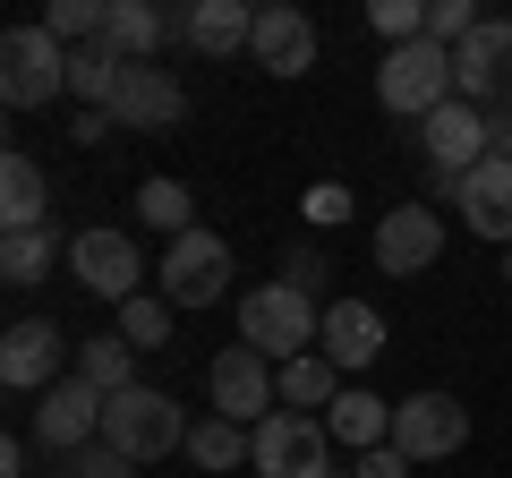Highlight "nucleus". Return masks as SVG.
Masks as SVG:
<instances>
[{
    "mask_svg": "<svg viewBox=\"0 0 512 478\" xmlns=\"http://www.w3.org/2000/svg\"><path fill=\"white\" fill-rule=\"evenodd\" d=\"M478 26H487V18H478L470 0H427V43H444V52H461Z\"/></svg>",
    "mask_w": 512,
    "mask_h": 478,
    "instance_id": "nucleus-31",
    "label": "nucleus"
},
{
    "mask_svg": "<svg viewBox=\"0 0 512 478\" xmlns=\"http://www.w3.org/2000/svg\"><path fill=\"white\" fill-rule=\"evenodd\" d=\"M325 274H333V265L316 257V248H291V257H282V282H291V291H308V299L325 291Z\"/></svg>",
    "mask_w": 512,
    "mask_h": 478,
    "instance_id": "nucleus-34",
    "label": "nucleus"
},
{
    "mask_svg": "<svg viewBox=\"0 0 512 478\" xmlns=\"http://www.w3.org/2000/svg\"><path fill=\"white\" fill-rule=\"evenodd\" d=\"M453 86H461V103H478V111H512V18H487L453 52Z\"/></svg>",
    "mask_w": 512,
    "mask_h": 478,
    "instance_id": "nucleus-8",
    "label": "nucleus"
},
{
    "mask_svg": "<svg viewBox=\"0 0 512 478\" xmlns=\"http://www.w3.org/2000/svg\"><path fill=\"white\" fill-rule=\"evenodd\" d=\"M325 453H333V427L308 419V410H274V419H256V444H248L256 478H333Z\"/></svg>",
    "mask_w": 512,
    "mask_h": 478,
    "instance_id": "nucleus-5",
    "label": "nucleus"
},
{
    "mask_svg": "<svg viewBox=\"0 0 512 478\" xmlns=\"http://www.w3.org/2000/svg\"><path fill=\"white\" fill-rule=\"evenodd\" d=\"M137 222H154L163 239H188L197 231V197H188L180 180H146L137 188Z\"/></svg>",
    "mask_w": 512,
    "mask_h": 478,
    "instance_id": "nucleus-27",
    "label": "nucleus"
},
{
    "mask_svg": "<svg viewBox=\"0 0 512 478\" xmlns=\"http://www.w3.org/2000/svg\"><path fill=\"white\" fill-rule=\"evenodd\" d=\"M60 325L52 316H18V325L0 333V385L9 393H52L60 385Z\"/></svg>",
    "mask_w": 512,
    "mask_h": 478,
    "instance_id": "nucleus-13",
    "label": "nucleus"
},
{
    "mask_svg": "<svg viewBox=\"0 0 512 478\" xmlns=\"http://www.w3.org/2000/svg\"><path fill=\"white\" fill-rule=\"evenodd\" d=\"M103 444H111V453H128V461H163V453H180V444H188V419H180L171 393L128 385V393H111V402H103Z\"/></svg>",
    "mask_w": 512,
    "mask_h": 478,
    "instance_id": "nucleus-3",
    "label": "nucleus"
},
{
    "mask_svg": "<svg viewBox=\"0 0 512 478\" xmlns=\"http://www.w3.org/2000/svg\"><path fill=\"white\" fill-rule=\"evenodd\" d=\"M52 94H69V43L52 26H9V43H0V103L35 111Z\"/></svg>",
    "mask_w": 512,
    "mask_h": 478,
    "instance_id": "nucleus-4",
    "label": "nucleus"
},
{
    "mask_svg": "<svg viewBox=\"0 0 512 478\" xmlns=\"http://www.w3.org/2000/svg\"><path fill=\"white\" fill-rule=\"evenodd\" d=\"M299 214H308V222H325V231H333V222H350V188H342V180H316L308 197H299Z\"/></svg>",
    "mask_w": 512,
    "mask_h": 478,
    "instance_id": "nucleus-32",
    "label": "nucleus"
},
{
    "mask_svg": "<svg viewBox=\"0 0 512 478\" xmlns=\"http://www.w3.org/2000/svg\"><path fill=\"white\" fill-rule=\"evenodd\" d=\"M419 146H427V171H478V163H487V111L453 94L444 111L419 120Z\"/></svg>",
    "mask_w": 512,
    "mask_h": 478,
    "instance_id": "nucleus-15",
    "label": "nucleus"
},
{
    "mask_svg": "<svg viewBox=\"0 0 512 478\" xmlns=\"http://www.w3.org/2000/svg\"><path fill=\"white\" fill-rule=\"evenodd\" d=\"M0 231H52V180H43L35 154L0 163Z\"/></svg>",
    "mask_w": 512,
    "mask_h": 478,
    "instance_id": "nucleus-21",
    "label": "nucleus"
},
{
    "mask_svg": "<svg viewBox=\"0 0 512 478\" xmlns=\"http://www.w3.org/2000/svg\"><path fill=\"white\" fill-rule=\"evenodd\" d=\"M52 257H60L52 231H9V239H0V282H18V291H26V282L52 274Z\"/></svg>",
    "mask_w": 512,
    "mask_h": 478,
    "instance_id": "nucleus-28",
    "label": "nucleus"
},
{
    "mask_svg": "<svg viewBox=\"0 0 512 478\" xmlns=\"http://www.w3.org/2000/svg\"><path fill=\"white\" fill-rule=\"evenodd\" d=\"M504 282H512V248H504Z\"/></svg>",
    "mask_w": 512,
    "mask_h": 478,
    "instance_id": "nucleus-38",
    "label": "nucleus"
},
{
    "mask_svg": "<svg viewBox=\"0 0 512 478\" xmlns=\"http://www.w3.org/2000/svg\"><path fill=\"white\" fill-rule=\"evenodd\" d=\"M461 222H470L478 239H504L512 248V163L504 154H487L478 171H461Z\"/></svg>",
    "mask_w": 512,
    "mask_h": 478,
    "instance_id": "nucleus-19",
    "label": "nucleus"
},
{
    "mask_svg": "<svg viewBox=\"0 0 512 478\" xmlns=\"http://www.w3.org/2000/svg\"><path fill=\"white\" fill-rule=\"evenodd\" d=\"M453 52L444 43H402V52H384V69H376V103L393 111V120H427V111H444L453 103Z\"/></svg>",
    "mask_w": 512,
    "mask_h": 478,
    "instance_id": "nucleus-2",
    "label": "nucleus"
},
{
    "mask_svg": "<svg viewBox=\"0 0 512 478\" xmlns=\"http://www.w3.org/2000/svg\"><path fill=\"white\" fill-rule=\"evenodd\" d=\"M69 274L86 282L94 299H137V282H146V257H137V239L128 231H77L69 239Z\"/></svg>",
    "mask_w": 512,
    "mask_h": 478,
    "instance_id": "nucleus-9",
    "label": "nucleus"
},
{
    "mask_svg": "<svg viewBox=\"0 0 512 478\" xmlns=\"http://www.w3.org/2000/svg\"><path fill=\"white\" fill-rule=\"evenodd\" d=\"M120 342H128V350H163V342H171V299H163V291H137V299L120 308Z\"/></svg>",
    "mask_w": 512,
    "mask_h": 478,
    "instance_id": "nucleus-29",
    "label": "nucleus"
},
{
    "mask_svg": "<svg viewBox=\"0 0 512 478\" xmlns=\"http://www.w3.org/2000/svg\"><path fill=\"white\" fill-rule=\"evenodd\" d=\"M248 444H256V427H239V419H197L188 427V461L197 470H239Z\"/></svg>",
    "mask_w": 512,
    "mask_h": 478,
    "instance_id": "nucleus-25",
    "label": "nucleus"
},
{
    "mask_svg": "<svg viewBox=\"0 0 512 478\" xmlns=\"http://www.w3.org/2000/svg\"><path fill=\"white\" fill-rule=\"evenodd\" d=\"M120 69H128V60H111L103 43H77V52H69V94H77L86 111H111V94H120Z\"/></svg>",
    "mask_w": 512,
    "mask_h": 478,
    "instance_id": "nucleus-26",
    "label": "nucleus"
},
{
    "mask_svg": "<svg viewBox=\"0 0 512 478\" xmlns=\"http://www.w3.org/2000/svg\"><path fill=\"white\" fill-rule=\"evenodd\" d=\"M248 60L265 77H308L316 69V18L308 9H256V43H248Z\"/></svg>",
    "mask_w": 512,
    "mask_h": 478,
    "instance_id": "nucleus-14",
    "label": "nucleus"
},
{
    "mask_svg": "<svg viewBox=\"0 0 512 478\" xmlns=\"http://www.w3.org/2000/svg\"><path fill=\"white\" fill-rule=\"evenodd\" d=\"M367 26H376L393 52H402V43H419V35H427V0H376V9H367Z\"/></svg>",
    "mask_w": 512,
    "mask_h": 478,
    "instance_id": "nucleus-30",
    "label": "nucleus"
},
{
    "mask_svg": "<svg viewBox=\"0 0 512 478\" xmlns=\"http://www.w3.org/2000/svg\"><path fill=\"white\" fill-rule=\"evenodd\" d=\"M487 154H504V163H512V111H487Z\"/></svg>",
    "mask_w": 512,
    "mask_h": 478,
    "instance_id": "nucleus-37",
    "label": "nucleus"
},
{
    "mask_svg": "<svg viewBox=\"0 0 512 478\" xmlns=\"http://www.w3.org/2000/svg\"><path fill=\"white\" fill-rule=\"evenodd\" d=\"M171 35H180L188 52H205V60H231V52L256 43V9H239V0H197V9L171 18Z\"/></svg>",
    "mask_w": 512,
    "mask_h": 478,
    "instance_id": "nucleus-17",
    "label": "nucleus"
},
{
    "mask_svg": "<svg viewBox=\"0 0 512 478\" xmlns=\"http://www.w3.org/2000/svg\"><path fill=\"white\" fill-rule=\"evenodd\" d=\"M316 333H325V316H316L308 291H291V282H265V291L239 299V342L265 350L274 368H291V359H308Z\"/></svg>",
    "mask_w": 512,
    "mask_h": 478,
    "instance_id": "nucleus-1",
    "label": "nucleus"
},
{
    "mask_svg": "<svg viewBox=\"0 0 512 478\" xmlns=\"http://www.w3.org/2000/svg\"><path fill=\"white\" fill-rule=\"evenodd\" d=\"M316 342H325V359L342 376H359L367 359L384 350V316L367 308V299H325V333H316Z\"/></svg>",
    "mask_w": 512,
    "mask_h": 478,
    "instance_id": "nucleus-18",
    "label": "nucleus"
},
{
    "mask_svg": "<svg viewBox=\"0 0 512 478\" xmlns=\"http://www.w3.org/2000/svg\"><path fill=\"white\" fill-rule=\"evenodd\" d=\"M205 393H214V419L256 427V410L274 419V402H282V368L265 359V350L231 342V350H214V368H205Z\"/></svg>",
    "mask_w": 512,
    "mask_h": 478,
    "instance_id": "nucleus-6",
    "label": "nucleus"
},
{
    "mask_svg": "<svg viewBox=\"0 0 512 478\" xmlns=\"http://www.w3.org/2000/svg\"><path fill=\"white\" fill-rule=\"evenodd\" d=\"M163 43H171V18L154 9V0H111V9H103V52H111V60L146 69Z\"/></svg>",
    "mask_w": 512,
    "mask_h": 478,
    "instance_id": "nucleus-20",
    "label": "nucleus"
},
{
    "mask_svg": "<svg viewBox=\"0 0 512 478\" xmlns=\"http://www.w3.org/2000/svg\"><path fill=\"white\" fill-rule=\"evenodd\" d=\"M77 376H86V385L111 402V393L137 385V350H128L120 333H103V342H77Z\"/></svg>",
    "mask_w": 512,
    "mask_h": 478,
    "instance_id": "nucleus-24",
    "label": "nucleus"
},
{
    "mask_svg": "<svg viewBox=\"0 0 512 478\" xmlns=\"http://www.w3.org/2000/svg\"><path fill=\"white\" fill-rule=\"evenodd\" d=\"M35 436H43V453H86V444H103V393L86 385V376H60L52 393H43V410H35Z\"/></svg>",
    "mask_w": 512,
    "mask_h": 478,
    "instance_id": "nucleus-11",
    "label": "nucleus"
},
{
    "mask_svg": "<svg viewBox=\"0 0 512 478\" xmlns=\"http://www.w3.org/2000/svg\"><path fill=\"white\" fill-rule=\"evenodd\" d=\"M436 257H444L436 205H393V214L376 222V265H384V274H427Z\"/></svg>",
    "mask_w": 512,
    "mask_h": 478,
    "instance_id": "nucleus-16",
    "label": "nucleus"
},
{
    "mask_svg": "<svg viewBox=\"0 0 512 478\" xmlns=\"http://www.w3.org/2000/svg\"><path fill=\"white\" fill-rule=\"evenodd\" d=\"M69 478H137V461L111 444H86V453H69Z\"/></svg>",
    "mask_w": 512,
    "mask_h": 478,
    "instance_id": "nucleus-33",
    "label": "nucleus"
},
{
    "mask_svg": "<svg viewBox=\"0 0 512 478\" xmlns=\"http://www.w3.org/2000/svg\"><path fill=\"white\" fill-rule=\"evenodd\" d=\"M350 478H410V453H402V444H376V453H359Z\"/></svg>",
    "mask_w": 512,
    "mask_h": 478,
    "instance_id": "nucleus-35",
    "label": "nucleus"
},
{
    "mask_svg": "<svg viewBox=\"0 0 512 478\" xmlns=\"http://www.w3.org/2000/svg\"><path fill=\"white\" fill-rule=\"evenodd\" d=\"M111 129H120V120H111V111H77V146H103Z\"/></svg>",
    "mask_w": 512,
    "mask_h": 478,
    "instance_id": "nucleus-36",
    "label": "nucleus"
},
{
    "mask_svg": "<svg viewBox=\"0 0 512 478\" xmlns=\"http://www.w3.org/2000/svg\"><path fill=\"white\" fill-rule=\"evenodd\" d=\"M282 402H291V410H308V419H316V410H333V402H342V368H333L325 350L291 359V368H282Z\"/></svg>",
    "mask_w": 512,
    "mask_h": 478,
    "instance_id": "nucleus-23",
    "label": "nucleus"
},
{
    "mask_svg": "<svg viewBox=\"0 0 512 478\" xmlns=\"http://www.w3.org/2000/svg\"><path fill=\"white\" fill-rule=\"evenodd\" d=\"M163 299L171 308H214L222 291H231V248H222L214 231H188V239H171L163 248Z\"/></svg>",
    "mask_w": 512,
    "mask_h": 478,
    "instance_id": "nucleus-7",
    "label": "nucleus"
},
{
    "mask_svg": "<svg viewBox=\"0 0 512 478\" xmlns=\"http://www.w3.org/2000/svg\"><path fill=\"white\" fill-rule=\"evenodd\" d=\"M111 120L120 129H137V137H163V129H180L188 120V94H180V77L171 69H120V94H111Z\"/></svg>",
    "mask_w": 512,
    "mask_h": 478,
    "instance_id": "nucleus-12",
    "label": "nucleus"
},
{
    "mask_svg": "<svg viewBox=\"0 0 512 478\" xmlns=\"http://www.w3.org/2000/svg\"><path fill=\"white\" fill-rule=\"evenodd\" d=\"M325 427H333V444H350V453H376V444H393V402L342 385V402L325 410Z\"/></svg>",
    "mask_w": 512,
    "mask_h": 478,
    "instance_id": "nucleus-22",
    "label": "nucleus"
},
{
    "mask_svg": "<svg viewBox=\"0 0 512 478\" xmlns=\"http://www.w3.org/2000/svg\"><path fill=\"white\" fill-rule=\"evenodd\" d=\"M393 444L410 461H444V453L470 444V410L453 393H410V402H393Z\"/></svg>",
    "mask_w": 512,
    "mask_h": 478,
    "instance_id": "nucleus-10",
    "label": "nucleus"
}]
</instances>
